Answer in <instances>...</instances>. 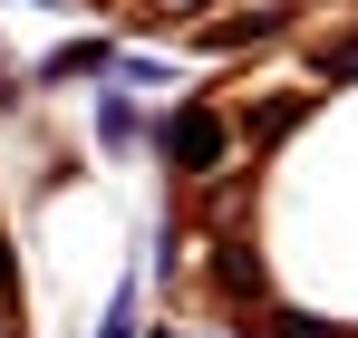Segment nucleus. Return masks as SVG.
Returning <instances> with one entry per match:
<instances>
[{"label":"nucleus","instance_id":"nucleus-1","mask_svg":"<svg viewBox=\"0 0 358 338\" xmlns=\"http://www.w3.org/2000/svg\"><path fill=\"white\" fill-rule=\"evenodd\" d=\"M165 155H175L184 174H203V165H213V155H223V126H213V116H203V107H184L175 126H165Z\"/></svg>","mask_w":358,"mask_h":338},{"label":"nucleus","instance_id":"nucleus-2","mask_svg":"<svg viewBox=\"0 0 358 338\" xmlns=\"http://www.w3.org/2000/svg\"><path fill=\"white\" fill-rule=\"evenodd\" d=\"M126 319H136V290H117V319H107V338H126Z\"/></svg>","mask_w":358,"mask_h":338},{"label":"nucleus","instance_id":"nucleus-3","mask_svg":"<svg viewBox=\"0 0 358 338\" xmlns=\"http://www.w3.org/2000/svg\"><path fill=\"white\" fill-rule=\"evenodd\" d=\"M339 68H358V39H349V49H339Z\"/></svg>","mask_w":358,"mask_h":338},{"label":"nucleus","instance_id":"nucleus-4","mask_svg":"<svg viewBox=\"0 0 358 338\" xmlns=\"http://www.w3.org/2000/svg\"><path fill=\"white\" fill-rule=\"evenodd\" d=\"M155 10H194V0H155Z\"/></svg>","mask_w":358,"mask_h":338}]
</instances>
